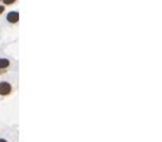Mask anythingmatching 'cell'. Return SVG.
<instances>
[{"mask_svg":"<svg viewBox=\"0 0 162 142\" xmlns=\"http://www.w3.org/2000/svg\"><path fill=\"white\" fill-rule=\"evenodd\" d=\"M13 86L7 81H0V96L7 97L13 93Z\"/></svg>","mask_w":162,"mask_h":142,"instance_id":"1","label":"cell"},{"mask_svg":"<svg viewBox=\"0 0 162 142\" xmlns=\"http://www.w3.org/2000/svg\"><path fill=\"white\" fill-rule=\"evenodd\" d=\"M19 12L18 11H10L8 15H7V21L11 23V25H15L19 21Z\"/></svg>","mask_w":162,"mask_h":142,"instance_id":"2","label":"cell"},{"mask_svg":"<svg viewBox=\"0 0 162 142\" xmlns=\"http://www.w3.org/2000/svg\"><path fill=\"white\" fill-rule=\"evenodd\" d=\"M10 66L9 59L6 58H0V70H5Z\"/></svg>","mask_w":162,"mask_h":142,"instance_id":"3","label":"cell"},{"mask_svg":"<svg viewBox=\"0 0 162 142\" xmlns=\"http://www.w3.org/2000/svg\"><path fill=\"white\" fill-rule=\"evenodd\" d=\"M1 1H2L3 5H6V6H11V5L16 3L17 0H1Z\"/></svg>","mask_w":162,"mask_h":142,"instance_id":"4","label":"cell"},{"mask_svg":"<svg viewBox=\"0 0 162 142\" xmlns=\"http://www.w3.org/2000/svg\"><path fill=\"white\" fill-rule=\"evenodd\" d=\"M5 10H6L5 6H0V15H2V13L5 12Z\"/></svg>","mask_w":162,"mask_h":142,"instance_id":"5","label":"cell"},{"mask_svg":"<svg viewBox=\"0 0 162 142\" xmlns=\"http://www.w3.org/2000/svg\"><path fill=\"white\" fill-rule=\"evenodd\" d=\"M0 142H8L6 139H2V138H0Z\"/></svg>","mask_w":162,"mask_h":142,"instance_id":"6","label":"cell"},{"mask_svg":"<svg viewBox=\"0 0 162 142\" xmlns=\"http://www.w3.org/2000/svg\"><path fill=\"white\" fill-rule=\"evenodd\" d=\"M0 1H1V0H0Z\"/></svg>","mask_w":162,"mask_h":142,"instance_id":"7","label":"cell"}]
</instances>
